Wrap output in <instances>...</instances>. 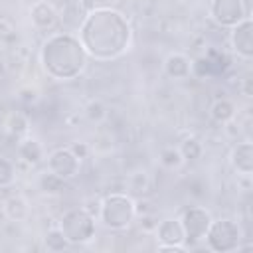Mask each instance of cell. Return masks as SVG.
<instances>
[{"instance_id": "cell-20", "label": "cell", "mask_w": 253, "mask_h": 253, "mask_svg": "<svg viewBox=\"0 0 253 253\" xmlns=\"http://www.w3.org/2000/svg\"><path fill=\"white\" fill-rule=\"evenodd\" d=\"M107 115H109V111H107L105 103L99 101V99H91V101L85 105V117H87L91 123H95V125L103 123V121L107 119Z\"/></svg>"}, {"instance_id": "cell-13", "label": "cell", "mask_w": 253, "mask_h": 253, "mask_svg": "<svg viewBox=\"0 0 253 253\" xmlns=\"http://www.w3.org/2000/svg\"><path fill=\"white\" fill-rule=\"evenodd\" d=\"M194 71V63L186 53L174 51L164 59V73L170 79H188Z\"/></svg>"}, {"instance_id": "cell-16", "label": "cell", "mask_w": 253, "mask_h": 253, "mask_svg": "<svg viewBox=\"0 0 253 253\" xmlns=\"http://www.w3.org/2000/svg\"><path fill=\"white\" fill-rule=\"evenodd\" d=\"M4 215L10 219V221H14V223H18V221H24L26 217H28V213H30V206H28V202H26V198H22V196H10L6 202H4Z\"/></svg>"}, {"instance_id": "cell-12", "label": "cell", "mask_w": 253, "mask_h": 253, "mask_svg": "<svg viewBox=\"0 0 253 253\" xmlns=\"http://www.w3.org/2000/svg\"><path fill=\"white\" fill-rule=\"evenodd\" d=\"M229 162L239 176H251L253 174V142L251 140L237 142L231 148Z\"/></svg>"}, {"instance_id": "cell-28", "label": "cell", "mask_w": 253, "mask_h": 253, "mask_svg": "<svg viewBox=\"0 0 253 253\" xmlns=\"http://www.w3.org/2000/svg\"><path fill=\"white\" fill-rule=\"evenodd\" d=\"M241 91H243V95H245V97H251V95H253V79L245 77V79H243V83H241Z\"/></svg>"}, {"instance_id": "cell-11", "label": "cell", "mask_w": 253, "mask_h": 253, "mask_svg": "<svg viewBox=\"0 0 253 253\" xmlns=\"http://www.w3.org/2000/svg\"><path fill=\"white\" fill-rule=\"evenodd\" d=\"M30 18H32V24L36 30L40 32H53L59 22H61V16L59 12L53 8V4H49L47 0H38L30 6Z\"/></svg>"}, {"instance_id": "cell-26", "label": "cell", "mask_w": 253, "mask_h": 253, "mask_svg": "<svg viewBox=\"0 0 253 253\" xmlns=\"http://www.w3.org/2000/svg\"><path fill=\"white\" fill-rule=\"evenodd\" d=\"M156 223H158V221H154L150 213L140 215V227H142L144 231H154V229H156Z\"/></svg>"}, {"instance_id": "cell-14", "label": "cell", "mask_w": 253, "mask_h": 253, "mask_svg": "<svg viewBox=\"0 0 253 253\" xmlns=\"http://www.w3.org/2000/svg\"><path fill=\"white\" fill-rule=\"evenodd\" d=\"M18 156H20L22 162H26L30 166H36L43 160V146H42L40 140H36L32 136H24L18 142Z\"/></svg>"}, {"instance_id": "cell-22", "label": "cell", "mask_w": 253, "mask_h": 253, "mask_svg": "<svg viewBox=\"0 0 253 253\" xmlns=\"http://www.w3.org/2000/svg\"><path fill=\"white\" fill-rule=\"evenodd\" d=\"M8 130L16 138H24L28 134V130H30V123H28V119L22 113H14L8 119Z\"/></svg>"}, {"instance_id": "cell-2", "label": "cell", "mask_w": 253, "mask_h": 253, "mask_svg": "<svg viewBox=\"0 0 253 253\" xmlns=\"http://www.w3.org/2000/svg\"><path fill=\"white\" fill-rule=\"evenodd\" d=\"M43 71L55 81H71L79 77L87 67V51L79 38L69 32L51 34L40 51Z\"/></svg>"}, {"instance_id": "cell-3", "label": "cell", "mask_w": 253, "mask_h": 253, "mask_svg": "<svg viewBox=\"0 0 253 253\" xmlns=\"http://www.w3.org/2000/svg\"><path fill=\"white\" fill-rule=\"evenodd\" d=\"M136 217L134 200L123 192H111L101 200L99 206V221L115 231L126 229Z\"/></svg>"}, {"instance_id": "cell-25", "label": "cell", "mask_w": 253, "mask_h": 253, "mask_svg": "<svg viewBox=\"0 0 253 253\" xmlns=\"http://www.w3.org/2000/svg\"><path fill=\"white\" fill-rule=\"evenodd\" d=\"M69 150L79 158V160H83V158H87L89 156V152H91V146L87 144V142H73L71 146H69Z\"/></svg>"}, {"instance_id": "cell-1", "label": "cell", "mask_w": 253, "mask_h": 253, "mask_svg": "<svg viewBox=\"0 0 253 253\" xmlns=\"http://www.w3.org/2000/svg\"><path fill=\"white\" fill-rule=\"evenodd\" d=\"M77 38L87 55L95 61L121 57L132 42V28L126 16L115 8H93L77 28Z\"/></svg>"}, {"instance_id": "cell-24", "label": "cell", "mask_w": 253, "mask_h": 253, "mask_svg": "<svg viewBox=\"0 0 253 253\" xmlns=\"http://www.w3.org/2000/svg\"><path fill=\"white\" fill-rule=\"evenodd\" d=\"M16 180V166L12 160L0 156V188H8Z\"/></svg>"}, {"instance_id": "cell-15", "label": "cell", "mask_w": 253, "mask_h": 253, "mask_svg": "<svg viewBox=\"0 0 253 253\" xmlns=\"http://www.w3.org/2000/svg\"><path fill=\"white\" fill-rule=\"evenodd\" d=\"M235 103L231 101V99H227V97H219V99H215L213 103H211V107H210V117L215 121V123H219V125H225V123H229V121H233L235 119Z\"/></svg>"}, {"instance_id": "cell-4", "label": "cell", "mask_w": 253, "mask_h": 253, "mask_svg": "<svg viewBox=\"0 0 253 253\" xmlns=\"http://www.w3.org/2000/svg\"><path fill=\"white\" fill-rule=\"evenodd\" d=\"M57 227L61 229L69 245H83L95 237V217L85 208L67 210L61 215Z\"/></svg>"}, {"instance_id": "cell-19", "label": "cell", "mask_w": 253, "mask_h": 253, "mask_svg": "<svg viewBox=\"0 0 253 253\" xmlns=\"http://www.w3.org/2000/svg\"><path fill=\"white\" fill-rule=\"evenodd\" d=\"M184 162H186V160L182 158L178 146H166V148L160 150V164H162V166H166V168H170V170H178Z\"/></svg>"}, {"instance_id": "cell-29", "label": "cell", "mask_w": 253, "mask_h": 253, "mask_svg": "<svg viewBox=\"0 0 253 253\" xmlns=\"http://www.w3.org/2000/svg\"><path fill=\"white\" fill-rule=\"evenodd\" d=\"M22 99H24L26 103H30V101H36V91H30V89L22 91Z\"/></svg>"}, {"instance_id": "cell-7", "label": "cell", "mask_w": 253, "mask_h": 253, "mask_svg": "<svg viewBox=\"0 0 253 253\" xmlns=\"http://www.w3.org/2000/svg\"><path fill=\"white\" fill-rule=\"evenodd\" d=\"M156 239H158V251H174L184 253L188 247L184 243V229L178 217H166L156 223Z\"/></svg>"}, {"instance_id": "cell-27", "label": "cell", "mask_w": 253, "mask_h": 253, "mask_svg": "<svg viewBox=\"0 0 253 253\" xmlns=\"http://www.w3.org/2000/svg\"><path fill=\"white\" fill-rule=\"evenodd\" d=\"M14 32V28H12V24L8 22V20H4V18H0V38H6V36H10Z\"/></svg>"}, {"instance_id": "cell-6", "label": "cell", "mask_w": 253, "mask_h": 253, "mask_svg": "<svg viewBox=\"0 0 253 253\" xmlns=\"http://www.w3.org/2000/svg\"><path fill=\"white\" fill-rule=\"evenodd\" d=\"M211 219L213 217H211L210 210H206L202 206H190L182 213L180 223H182V229H184V243H186V247H194V245H198L206 237Z\"/></svg>"}, {"instance_id": "cell-21", "label": "cell", "mask_w": 253, "mask_h": 253, "mask_svg": "<svg viewBox=\"0 0 253 253\" xmlns=\"http://www.w3.org/2000/svg\"><path fill=\"white\" fill-rule=\"evenodd\" d=\"M128 188H130V192L136 194V196L146 194L148 188H150V178H148V174H146L144 170L132 172V174L128 176Z\"/></svg>"}, {"instance_id": "cell-18", "label": "cell", "mask_w": 253, "mask_h": 253, "mask_svg": "<svg viewBox=\"0 0 253 253\" xmlns=\"http://www.w3.org/2000/svg\"><path fill=\"white\" fill-rule=\"evenodd\" d=\"M43 247L51 253H59V251H65L69 249V241L65 239V235L61 233L59 227H53V229H47V233L43 235Z\"/></svg>"}, {"instance_id": "cell-8", "label": "cell", "mask_w": 253, "mask_h": 253, "mask_svg": "<svg viewBox=\"0 0 253 253\" xmlns=\"http://www.w3.org/2000/svg\"><path fill=\"white\" fill-rule=\"evenodd\" d=\"M211 20L221 28H233L243 18L249 16L243 0H211L210 4Z\"/></svg>"}, {"instance_id": "cell-10", "label": "cell", "mask_w": 253, "mask_h": 253, "mask_svg": "<svg viewBox=\"0 0 253 253\" xmlns=\"http://www.w3.org/2000/svg\"><path fill=\"white\" fill-rule=\"evenodd\" d=\"M229 43L233 47V51L243 57V59H251L253 57V22L251 18H243L239 24H235L229 32Z\"/></svg>"}, {"instance_id": "cell-5", "label": "cell", "mask_w": 253, "mask_h": 253, "mask_svg": "<svg viewBox=\"0 0 253 253\" xmlns=\"http://www.w3.org/2000/svg\"><path fill=\"white\" fill-rule=\"evenodd\" d=\"M204 239L211 251L227 253V251H235L239 247V243L243 239V231L237 221H233L229 217H221V219H211Z\"/></svg>"}, {"instance_id": "cell-17", "label": "cell", "mask_w": 253, "mask_h": 253, "mask_svg": "<svg viewBox=\"0 0 253 253\" xmlns=\"http://www.w3.org/2000/svg\"><path fill=\"white\" fill-rule=\"evenodd\" d=\"M178 150H180V154H182V158H184L186 162H194V160L202 158V154H204V144H202V140L196 138V136H186V138L180 142Z\"/></svg>"}, {"instance_id": "cell-23", "label": "cell", "mask_w": 253, "mask_h": 253, "mask_svg": "<svg viewBox=\"0 0 253 253\" xmlns=\"http://www.w3.org/2000/svg\"><path fill=\"white\" fill-rule=\"evenodd\" d=\"M63 188H65V180H61L59 176H55L49 170L40 178V190L45 194H59Z\"/></svg>"}, {"instance_id": "cell-9", "label": "cell", "mask_w": 253, "mask_h": 253, "mask_svg": "<svg viewBox=\"0 0 253 253\" xmlns=\"http://www.w3.org/2000/svg\"><path fill=\"white\" fill-rule=\"evenodd\" d=\"M79 168H81V160L69 148H55L47 156V170L65 182L71 180L73 176H77Z\"/></svg>"}]
</instances>
